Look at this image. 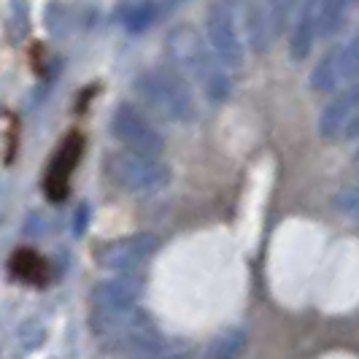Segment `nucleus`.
<instances>
[{"label": "nucleus", "mask_w": 359, "mask_h": 359, "mask_svg": "<svg viewBox=\"0 0 359 359\" xmlns=\"http://www.w3.org/2000/svg\"><path fill=\"white\" fill-rule=\"evenodd\" d=\"M138 294H141V281L138 278H130V276H116L111 281L97 284L92 292V308H133L138 303Z\"/></svg>", "instance_id": "10"}, {"label": "nucleus", "mask_w": 359, "mask_h": 359, "mask_svg": "<svg viewBox=\"0 0 359 359\" xmlns=\"http://www.w3.org/2000/svg\"><path fill=\"white\" fill-rule=\"evenodd\" d=\"M108 176L130 195H157L170 181V168L160 157L125 149L108 157Z\"/></svg>", "instance_id": "3"}, {"label": "nucleus", "mask_w": 359, "mask_h": 359, "mask_svg": "<svg viewBox=\"0 0 359 359\" xmlns=\"http://www.w3.org/2000/svg\"><path fill=\"white\" fill-rule=\"evenodd\" d=\"M294 6H297V0H268V17H270V25H273V33H276V36H281V33L287 30L289 17H292Z\"/></svg>", "instance_id": "18"}, {"label": "nucleus", "mask_w": 359, "mask_h": 359, "mask_svg": "<svg viewBox=\"0 0 359 359\" xmlns=\"http://www.w3.org/2000/svg\"><path fill=\"white\" fill-rule=\"evenodd\" d=\"M338 52V81H354L359 76V33L348 43L335 46Z\"/></svg>", "instance_id": "16"}, {"label": "nucleus", "mask_w": 359, "mask_h": 359, "mask_svg": "<svg viewBox=\"0 0 359 359\" xmlns=\"http://www.w3.org/2000/svg\"><path fill=\"white\" fill-rule=\"evenodd\" d=\"M87 227H90V205L81 203V205L76 208V214H73V235L81 238V235L87 233Z\"/></svg>", "instance_id": "20"}, {"label": "nucleus", "mask_w": 359, "mask_h": 359, "mask_svg": "<svg viewBox=\"0 0 359 359\" xmlns=\"http://www.w3.org/2000/svg\"><path fill=\"white\" fill-rule=\"evenodd\" d=\"M354 162H357V165H359V151H357V154H354Z\"/></svg>", "instance_id": "24"}, {"label": "nucleus", "mask_w": 359, "mask_h": 359, "mask_svg": "<svg viewBox=\"0 0 359 359\" xmlns=\"http://www.w3.org/2000/svg\"><path fill=\"white\" fill-rule=\"evenodd\" d=\"M135 359H181L179 354H165V351H149V354H141Z\"/></svg>", "instance_id": "22"}, {"label": "nucleus", "mask_w": 359, "mask_h": 359, "mask_svg": "<svg viewBox=\"0 0 359 359\" xmlns=\"http://www.w3.org/2000/svg\"><path fill=\"white\" fill-rule=\"evenodd\" d=\"M235 8L238 6L233 0H216L205 14V36L224 68H243V60H246V46L241 38Z\"/></svg>", "instance_id": "4"}, {"label": "nucleus", "mask_w": 359, "mask_h": 359, "mask_svg": "<svg viewBox=\"0 0 359 359\" xmlns=\"http://www.w3.org/2000/svg\"><path fill=\"white\" fill-rule=\"evenodd\" d=\"M246 341H249V335L243 327H230L205 346L200 359H238L246 348Z\"/></svg>", "instance_id": "12"}, {"label": "nucleus", "mask_w": 359, "mask_h": 359, "mask_svg": "<svg viewBox=\"0 0 359 359\" xmlns=\"http://www.w3.org/2000/svg\"><path fill=\"white\" fill-rule=\"evenodd\" d=\"M168 6H181V3H187V0H165Z\"/></svg>", "instance_id": "23"}, {"label": "nucleus", "mask_w": 359, "mask_h": 359, "mask_svg": "<svg viewBox=\"0 0 359 359\" xmlns=\"http://www.w3.org/2000/svg\"><path fill=\"white\" fill-rule=\"evenodd\" d=\"M324 0H297V22L289 38V54L294 60H306L311 54L313 41L319 38V17Z\"/></svg>", "instance_id": "9"}, {"label": "nucleus", "mask_w": 359, "mask_h": 359, "mask_svg": "<svg viewBox=\"0 0 359 359\" xmlns=\"http://www.w3.org/2000/svg\"><path fill=\"white\" fill-rule=\"evenodd\" d=\"M111 133L125 149L138 151V154H149V157H160L165 149V138L154 127V122L146 116L144 111L133 103H119L111 114Z\"/></svg>", "instance_id": "5"}, {"label": "nucleus", "mask_w": 359, "mask_h": 359, "mask_svg": "<svg viewBox=\"0 0 359 359\" xmlns=\"http://www.w3.org/2000/svg\"><path fill=\"white\" fill-rule=\"evenodd\" d=\"M11 273L17 276L19 281H27V284H43L46 276H49V268L46 262L38 257L36 252L30 249H19L11 259Z\"/></svg>", "instance_id": "13"}, {"label": "nucleus", "mask_w": 359, "mask_h": 359, "mask_svg": "<svg viewBox=\"0 0 359 359\" xmlns=\"http://www.w3.org/2000/svg\"><path fill=\"white\" fill-rule=\"evenodd\" d=\"M332 205H335V211H341V214L359 216V184L341 189V192L335 195V200H332Z\"/></svg>", "instance_id": "19"}, {"label": "nucleus", "mask_w": 359, "mask_h": 359, "mask_svg": "<svg viewBox=\"0 0 359 359\" xmlns=\"http://www.w3.org/2000/svg\"><path fill=\"white\" fill-rule=\"evenodd\" d=\"M357 111H359V76L335 97V100H330V106L322 111L319 135H322L324 141H335L338 135H343L348 119H351Z\"/></svg>", "instance_id": "8"}, {"label": "nucleus", "mask_w": 359, "mask_h": 359, "mask_svg": "<svg viewBox=\"0 0 359 359\" xmlns=\"http://www.w3.org/2000/svg\"><path fill=\"white\" fill-rule=\"evenodd\" d=\"M157 14H160V8H157L154 0H141V3H135L125 17L127 30H130V33H144V30H149V27L154 25Z\"/></svg>", "instance_id": "17"}, {"label": "nucleus", "mask_w": 359, "mask_h": 359, "mask_svg": "<svg viewBox=\"0 0 359 359\" xmlns=\"http://www.w3.org/2000/svg\"><path fill=\"white\" fill-rule=\"evenodd\" d=\"M241 6H243V27H246V33H249L252 49L265 52V49H268L270 33H273L268 11H265L257 0H243Z\"/></svg>", "instance_id": "11"}, {"label": "nucleus", "mask_w": 359, "mask_h": 359, "mask_svg": "<svg viewBox=\"0 0 359 359\" xmlns=\"http://www.w3.org/2000/svg\"><path fill=\"white\" fill-rule=\"evenodd\" d=\"M168 54H170L176 71L184 79L198 81L203 95L214 106L224 103L230 97V92H233L230 76L224 71L222 60L208 49L205 38L200 36L195 27H189V25L173 27L170 36H168Z\"/></svg>", "instance_id": "1"}, {"label": "nucleus", "mask_w": 359, "mask_h": 359, "mask_svg": "<svg viewBox=\"0 0 359 359\" xmlns=\"http://www.w3.org/2000/svg\"><path fill=\"white\" fill-rule=\"evenodd\" d=\"M157 249H160V238L154 233H133L97 249L95 259L100 268L111 270V273H133L135 268H141L146 259H151Z\"/></svg>", "instance_id": "6"}, {"label": "nucleus", "mask_w": 359, "mask_h": 359, "mask_svg": "<svg viewBox=\"0 0 359 359\" xmlns=\"http://www.w3.org/2000/svg\"><path fill=\"white\" fill-rule=\"evenodd\" d=\"M354 0H324L322 3V17H319V38H327L341 30L348 11H351Z\"/></svg>", "instance_id": "15"}, {"label": "nucleus", "mask_w": 359, "mask_h": 359, "mask_svg": "<svg viewBox=\"0 0 359 359\" xmlns=\"http://www.w3.org/2000/svg\"><path fill=\"white\" fill-rule=\"evenodd\" d=\"M338 52L335 46L330 52H324V57L316 62V68L311 71V90L316 92H332L338 87Z\"/></svg>", "instance_id": "14"}, {"label": "nucleus", "mask_w": 359, "mask_h": 359, "mask_svg": "<svg viewBox=\"0 0 359 359\" xmlns=\"http://www.w3.org/2000/svg\"><path fill=\"white\" fill-rule=\"evenodd\" d=\"M81 135L73 133L68 135L62 146L57 149L54 160L49 162V170H46V179H43V189H46V198L49 200H65L68 195V187H71V176L79 165L81 157Z\"/></svg>", "instance_id": "7"}, {"label": "nucleus", "mask_w": 359, "mask_h": 359, "mask_svg": "<svg viewBox=\"0 0 359 359\" xmlns=\"http://www.w3.org/2000/svg\"><path fill=\"white\" fill-rule=\"evenodd\" d=\"M133 87L141 103L160 119L179 125H189L198 119V106L187 87V79L179 71H146L135 79Z\"/></svg>", "instance_id": "2"}, {"label": "nucleus", "mask_w": 359, "mask_h": 359, "mask_svg": "<svg viewBox=\"0 0 359 359\" xmlns=\"http://www.w3.org/2000/svg\"><path fill=\"white\" fill-rule=\"evenodd\" d=\"M343 138H348V141H357L359 138V111L348 119V125L343 130Z\"/></svg>", "instance_id": "21"}]
</instances>
